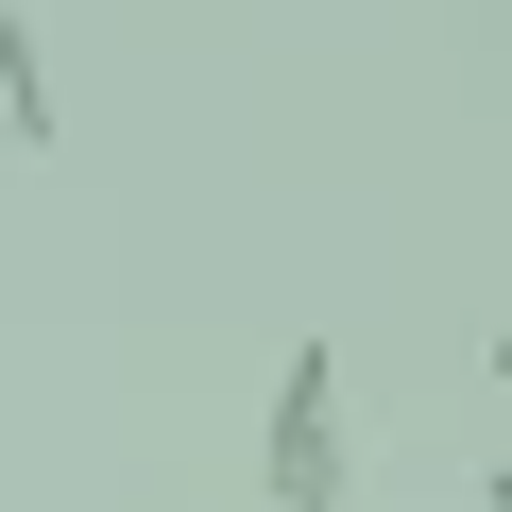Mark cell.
<instances>
[{"label": "cell", "instance_id": "6da1fadb", "mask_svg": "<svg viewBox=\"0 0 512 512\" xmlns=\"http://www.w3.org/2000/svg\"><path fill=\"white\" fill-rule=\"evenodd\" d=\"M256 495L274 512H359V410H342V342L274 359V410H256Z\"/></svg>", "mask_w": 512, "mask_h": 512}, {"label": "cell", "instance_id": "3957f363", "mask_svg": "<svg viewBox=\"0 0 512 512\" xmlns=\"http://www.w3.org/2000/svg\"><path fill=\"white\" fill-rule=\"evenodd\" d=\"M478 512H512V461H478Z\"/></svg>", "mask_w": 512, "mask_h": 512}, {"label": "cell", "instance_id": "7a4b0ae2", "mask_svg": "<svg viewBox=\"0 0 512 512\" xmlns=\"http://www.w3.org/2000/svg\"><path fill=\"white\" fill-rule=\"evenodd\" d=\"M0 137L52 154V35H35V0H0Z\"/></svg>", "mask_w": 512, "mask_h": 512}]
</instances>
